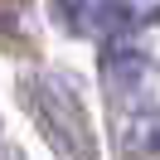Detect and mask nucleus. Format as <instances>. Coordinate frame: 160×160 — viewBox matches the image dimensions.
<instances>
[{"label": "nucleus", "mask_w": 160, "mask_h": 160, "mask_svg": "<svg viewBox=\"0 0 160 160\" xmlns=\"http://www.w3.org/2000/svg\"><path fill=\"white\" fill-rule=\"evenodd\" d=\"M34 97H39V112H44V121H49V131L53 136H58V146L68 136H63V131H78L82 141H88V112L78 107V97H73V88L68 82H58V78H44L39 88H34Z\"/></svg>", "instance_id": "nucleus-1"}, {"label": "nucleus", "mask_w": 160, "mask_h": 160, "mask_svg": "<svg viewBox=\"0 0 160 160\" xmlns=\"http://www.w3.org/2000/svg\"><path fill=\"white\" fill-rule=\"evenodd\" d=\"M68 24L92 39H117L131 24V5L126 0H68Z\"/></svg>", "instance_id": "nucleus-2"}]
</instances>
